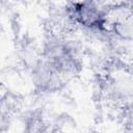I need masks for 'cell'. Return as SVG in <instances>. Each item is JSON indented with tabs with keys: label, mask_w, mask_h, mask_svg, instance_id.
Returning a JSON list of instances; mask_svg holds the SVG:
<instances>
[{
	"label": "cell",
	"mask_w": 133,
	"mask_h": 133,
	"mask_svg": "<svg viewBox=\"0 0 133 133\" xmlns=\"http://www.w3.org/2000/svg\"><path fill=\"white\" fill-rule=\"evenodd\" d=\"M70 19L86 28L104 30L107 24L106 14L94 2L72 3L68 8Z\"/></svg>",
	"instance_id": "cell-1"
}]
</instances>
